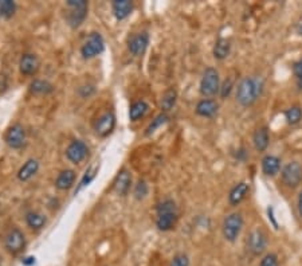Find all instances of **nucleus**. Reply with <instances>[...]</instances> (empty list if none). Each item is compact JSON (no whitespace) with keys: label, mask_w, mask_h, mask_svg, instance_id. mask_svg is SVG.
Here are the masks:
<instances>
[{"label":"nucleus","mask_w":302,"mask_h":266,"mask_svg":"<svg viewBox=\"0 0 302 266\" xmlns=\"http://www.w3.org/2000/svg\"><path fill=\"white\" fill-rule=\"evenodd\" d=\"M263 82L260 78L246 77L240 81L236 88V101L242 106H250L258 100L262 93Z\"/></svg>","instance_id":"nucleus-1"},{"label":"nucleus","mask_w":302,"mask_h":266,"mask_svg":"<svg viewBox=\"0 0 302 266\" xmlns=\"http://www.w3.org/2000/svg\"><path fill=\"white\" fill-rule=\"evenodd\" d=\"M177 220L176 204L171 199H165L157 206V228L161 231H169L172 230Z\"/></svg>","instance_id":"nucleus-2"},{"label":"nucleus","mask_w":302,"mask_h":266,"mask_svg":"<svg viewBox=\"0 0 302 266\" xmlns=\"http://www.w3.org/2000/svg\"><path fill=\"white\" fill-rule=\"evenodd\" d=\"M66 7L69 10V13H67L69 26L73 29L80 27L88 15V2L86 0H67Z\"/></svg>","instance_id":"nucleus-3"},{"label":"nucleus","mask_w":302,"mask_h":266,"mask_svg":"<svg viewBox=\"0 0 302 266\" xmlns=\"http://www.w3.org/2000/svg\"><path fill=\"white\" fill-rule=\"evenodd\" d=\"M220 89V81H219V73L216 69L207 68L203 73L200 81V93L204 97H212L218 93Z\"/></svg>","instance_id":"nucleus-4"},{"label":"nucleus","mask_w":302,"mask_h":266,"mask_svg":"<svg viewBox=\"0 0 302 266\" xmlns=\"http://www.w3.org/2000/svg\"><path fill=\"white\" fill-rule=\"evenodd\" d=\"M242 226H243V218L239 212H232L230 215H227L223 220L222 226L224 239L228 242H234L240 234Z\"/></svg>","instance_id":"nucleus-5"},{"label":"nucleus","mask_w":302,"mask_h":266,"mask_svg":"<svg viewBox=\"0 0 302 266\" xmlns=\"http://www.w3.org/2000/svg\"><path fill=\"white\" fill-rule=\"evenodd\" d=\"M105 49V41L100 33H92L81 47V55L85 59H92L100 55Z\"/></svg>","instance_id":"nucleus-6"},{"label":"nucleus","mask_w":302,"mask_h":266,"mask_svg":"<svg viewBox=\"0 0 302 266\" xmlns=\"http://www.w3.org/2000/svg\"><path fill=\"white\" fill-rule=\"evenodd\" d=\"M5 246L11 254H19L26 247V236L19 228H11L5 236Z\"/></svg>","instance_id":"nucleus-7"},{"label":"nucleus","mask_w":302,"mask_h":266,"mask_svg":"<svg viewBox=\"0 0 302 266\" xmlns=\"http://www.w3.org/2000/svg\"><path fill=\"white\" fill-rule=\"evenodd\" d=\"M282 180L287 187H297L302 180V167L297 161H291L283 167L281 172Z\"/></svg>","instance_id":"nucleus-8"},{"label":"nucleus","mask_w":302,"mask_h":266,"mask_svg":"<svg viewBox=\"0 0 302 266\" xmlns=\"http://www.w3.org/2000/svg\"><path fill=\"white\" fill-rule=\"evenodd\" d=\"M114 127H116V116H114L113 112L102 113L94 121V124H93V129L101 137H105V136L110 135L113 132Z\"/></svg>","instance_id":"nucleus-9"},{"label":"nucleus","mask_w":302,"mask_h":266,"mask_svg":"<svg viewBox=\"0 0 302 266\" xmlns=\"http://www.w3.org/2000/svg\"><path fill=\"white\" fill-rule=\"evenodd\" d=\"M89 153L88 145L81 141V140H74L69 144L66 148V157L72 161L73 164H80L86 159Z\"/></svg>","instance_id":"nucleus-10"},{"label":"nucleus","mask_w":302,"mask_h":266,"mask_svg":"<svg viewBox=\"0 0 302 266\" xmlns=\"http://www.w3.org/2000/svg\"><path fill=\"white\" fill-rule=\"evenodd\" d=\"M6 143L13 149H19L26 143V131L21 124H14L6 133Z\"/></svg>","instance_id":"nucleus-11"},{"label":"nucleus","mask_w":302,"mask_h":266,"mask_svg":"<svg viewBox=\"0 0 302 266\" xmlns=\"http://www.w3.org/2000/svg\"><path fill=\"white\" fill-rule=\"evenodd\" d=\"M148 45H149V35L147 33H139L129 39L128 49L134 57H141L147 51Z\"/></svg>","instance_id":"nucleus-12"},{"label":"nucleus","mask_w":302,"mask_h":266,"mask_svg":"<svg viewBox=\"0 0 302 266\" xmlns=\"http://www.w3.org/2000/svg\"><path fill=\"white\" fill-rule=\"evenodd\" d=\"M266 245H267V241H266V235L263 234V231L254 230V231L250 232L247 247L254 255H259V254L263 253L264 249H266Z\"/></svg>","instance_id":"nucleus-13"},{"label":"nucleus","mask_w":302,"mask_h":266,"mask_svg":"<svg viewBox=\"0 0 302 266\" xmlns=\"http://www.w3.org/2000/svg\"><path fill=\"white\" fill-rule=\"evenodd\" d=\"M41 66L38 57L35 54H23L19 61V70L23 76H34L37 74Z\"/></svg>","instance_id":"nucleus-14"},{"label":"nucleus","mask_w":302,"mask_h":266,"mask_svg":"<svg viewBox=\"0 0 302 266\" xmlns=\"http://www.w3.org/2000/svg\"><path fill=\"white\" fill-rule=\"evenodd\" d=\"M130 184H132V176H130L129 171L128 169H121L118 172L116 180H114V191L118 195L125 196L128 194V191H129Z\"/></svg>","instance_id":"nucleus-15"},{"label":"nucleus","mask_w":302,"mask_h":266,"mask_svg":"<svg viewBox=\"0 0 302 266\" xmlns=\"http://www.w3.org/2000/svg\"><path fill=\"white\" fill-rule=\"evenodd\" d=\"M112 11L117 21H124L133 11V3L129 0H114L112 3Z\"/></svg>","instance_id":"nucleus-16"},{"label":"nucleus","mask_w":302,"mask_h":266,"mask_svg":"<svg viewBox=\"0 0 302 266\" xmlns=\"http://www.w3.org/2000/svg\"><path fill=\"white\" fill-rule=\"evenodd\" d=\"M218 108L219 106L215 100L204 98V100L197 102L195 112H196L197 116H200V117H214L215 114L218 113Z\"/></svg>","instance_id":"nucleus-17"},{"label":"nucleus","mask_w":302,"mask_h":266,"mask_svg":"<svg viewBox=\"0 0 302 266\" xmlns=\"http://www.w3.org/2000/svg\"><path fill=\"white\" fill-rule=\"evenodd\" d=\"M76 182V172L73 169H65L55 179V187L61 191L70 190Z\"/></svg>","instance_id":"nucleus-18"},{"label":"nucleus","mask_w":302,"mask_h":266,"mask_svg":"<svg viewBox=\"0 0 302 266\" xmlns=\"http://www.w3.org/2000/svg\"><path fill=\"white\" fill-rule=\"evenodd\" d=\"M39 171V163L38 160H35V159H30L25 163V164L22 165L21 169H19V172H18V179L21 180V182H27L30 180L31 177L35 176Z\"/></svg>","instance_id":"nucleus-19"},{"label":"nucleus","mask_w":302,"mask_h":266,"mask_svg":"<svg viewBox=\"0 0 302 266\" xmlns=\"http://www.w3.org/2000/svg\"><path fill=\"white\" fill-rule=\"evenodd\" d=\"M281 169V160L274 155H267L262 159V171L267 176L277 175Z\"/></svg>","instance_id":"nucleus-20"},{"label":"nucleus","mask_w":302,"mask_h":266,"mask_svg":"<svg viewBox=\"0 0 302 266\" xmlns=\"http://www.w3.org/2000/svg\"><path fill=\"white\" fill-rule=\"evenodd\" d=\"M248 192V184L244 182L238 183L236 186L230 191V195H228V202H230L231 206H238L242 200L244 199V196L247 195Z\"/></svg>","instance_id":"nucleus-21"},{"label":"nucleus","mask_w":302,"mask_h":266,"mask_svg":"<svg viewBox=\"0 0 302 266\" xmlns=\"http://www.w3.org/2000/svg\"><path fill=\"white\" fill-rule=\"evenodd\" d=\"M268 141H270V136L266 127H262L256 129L254 136H252V143L258 152H263L264 149L268 147Z\"/></svg>","instance_id":"nucleus-22"},{"label":"nucleus","mask_w":302,"mask_h":266,"mask_svg":"<svg viewBox=\"0 0 302 266\" xmlns=\"http://www.w3.org/2000/svg\"><path fill=\"white\" fill-rule=\"evenodd\" d=\"M25 219L31 230H41L46 224V216L38 211H29L26 214Z\"/></svg>","instance_id":"nucleus-23"},{"label":"nucleus","mask_w":302,"mask_h":266,"mask_svg":"<svg viewBox=\"0 0 302 266\" xmlns=\"http://www.w3.org/2000/svg\"><path fill=\"white\" fill-rule=\"evenodd\" d=\"M148 110H149V105L144 100H140V101L132 104L129 109L130 121H139L140 118H143L147 114Z\"/></svg>","instance_id":"nucleus-24"},{"label":"nucleus","mask_w":302,"mask_h":266,"mask_svg":"<svg viewBox=\"0 0 302 266\" xmlns=\"http://www.w3.org/2000/svg\"><path fill=\"white\" fill-rule=\"evenodd\" d=\"M230 50H231L230 41H227V39L224 38H220L216 41V43H215L212 53H214L215 58L219 59V61H223V59H226L227 57H228Z\"/></svg>","instance_id":"nucleus-25"},{"label":"nucleus","mask_w":302,"mask_h":266,"mask_svg":"<svg viewBox=\"0 0 302 266\" xmlns=\"http://www.w3.org/2000/svg\"><path fill=\"white\" fill-rule=\"evenodd\" d=\"M177 100V93L175 89H168L164 92V94L161 96V100H160V106H161V109L163 112H169V110L172 109L175 104H176Z\"/></svg>","instance_id":"nucleus-26"},{"label":"nucleus","mask_w":302,"mask_h":266,"mask_svg":"<svg viewBox=\"0 0 302 266\" xmlns=\"http://www.w3.org/2000/svg\"><path fill=\"white\" fill-rule=\"evenodd\" d=\"M30 92L34 94H50L54 92V86L49 81L34 80L30 84Z\"/></svg>","instance_id":"nucleus-27"},{"label":"nucleus","mask_w":302,"mask_h":266,"mask_svg":"<svg viewBox=\"0 0 302 266\" xmlns=\"http://www.w3.org/2000/svg\"><path fill=\"white\" fill-rule=\"evenodd\" d=\"M17 13V5L13 0H0V18L10 19Z\"/></svg>","instance_id":"nucleus-28"},{"label":"nucleus","mask_w":302,"mask_h":266,"mask_svg":"<svg viewBox=\"0 0 302 266\" xmlns=\"http://www.w3.org/2000/svg\"><path fill=\"white\" fill-rule=\"evenodd\" d=\"M285 118L290 125H297L302 120V109L299 106H291L285 112Z\"/></svg>","instance_id":"nucleus-29"},{"label":"nucleus","mask_w":302,"mask_h":266,"mask_svg":"<svg viewBox=\"0 0 302 266\" xmlns=\"http://www.w3.org/2000/svg\"><path fill=\"white\" fill-rule=\"evenodd\" d=\"M168 121V116L165 113H160L159 116H156L155 120L152 121L151 125L148 127L147 129V135H151V133H153V132L157 129V128H160L161 125H164V124Z\"/></svg>","instance_id":"nucleus-30"},{"label":"nucleus","mask_w":302,"mask_h":266,"mask_svg":"<svg viewBox=\"0 0 302 266\" xmlns=\"http://www.w3.org/2000/svg\"><path fill=\"white\" fill-rule=\"evenodd\" d=\"M148 194V184L144 180H139V183L134 187V196L137 199L145 198Z\"/></svg>","instance_id":"nucleus-31"},{"label":"nucleus","mask_w":302,"mask_h":266,"mask_svg":"<svg viewBox=\"0 0 302 266\" xmlns=\"http://www.w3.org/2000/svg\"><path fill=\"white\" fill-rule=\"evenodd\" d=\"M169 266H189V258L185 254H176Z\"/></svg>","instance_id":"nucleus-32"},{"label":"nucleus","mask_w":302,"mask_h":266,"mask_svg":"<svg viewBox=\"0 0 302 266\" xmlns=\"http://www.w3.org/2000/svg\"><path fill=\"white\" fill-rule=\"evenodd\" d=\"M259 266H279V262H278L277 255L273 253L266 254V255L262 258V261H260Z\"/></svg>","instance_id":"nucleus-33"},{"label":"nucleus","mask_w":302,"mask_h":266,"mask_svg":"<svg viewBox=\"0 0 302 266\" xmlns=\"http://www.w3.org/2000/svg\"><path fill=\"white\" fill-rule=\"evenodd\" d=\"M293 72H294V76H295V78H297V85L302 89V58L299 59L298 62L294 64Z\"/></svg>","instance_id":"nucleus-34"},{"label":"nucleus","mask_w":302,"mask_h":266,"mask_svg":"<svg viewBox=\"0 0 302 266\" xmlns=\"http://www.w3.org/2000/svg\"><path fill=\"white\" fill-rule=\"evenodd\" d=\"M96 171L97 169H94V171H93V169H88V171H86V173H85L84 177H82V180H81L80 188H78V190H81L82 187L88 186L89 183L92 182L93 179H94V176H96Z\"/></svg>","instance_id":"nucleus-35"},{"label":"nucleus","mask_w":302,"mask_h":266,"mask_svg":"<svg viewBox=\"0 0 302 266\" xmlns=\"http://www.w3.org/2000/svg\"><path fill=\"white\" fill-rule=\"evenodd\" d=\"M231 89H232V81H226L224 84L222 85V88L219 89V92H220V97L226 98L228 94H230Z\"/></svg>","instance_id":"nucleus-36"},{"label":"nucleus","mask_w":302,"mask_h":266,"mask_svg":"<svg viewBox=\"0 0 302 266\" xmlns=\"http://www.w3.org/2000/svg\"><path fill=\"white\" fill-rule=\"evenodd\" d=\"M267 215H268V220H271V223L275 228H278V223L277 220H275V216H274V208L271 206L267 208Z\"/></svg>","instance_id":"nucleus-37"},{"label":"nucleus","mask_w":302,"mask_h":266,"mask_svg":"<svg viewBox=\"0 0 302 266\" xmlns=\"http://www.w3.org/2000/svg\"><path fill=\"white\" fill-rule=\"evenodd\" d=\"M23 265H26V266H31V265H34V263H35V258L34 257H27V258H25V259H23Z\"/></svg>","instance_id":"nucleus-38"},{"label":"nucleus","mask_w":302,"mask_h":266,"mask_svg":"<svg viewBox=\"0 0 302 266\" xmlns=\"http://www.w3.org/2000/svg\"><path fill=\"white\" fill-rule=\"evenodd\" d=\"M298 211H299V215L302 216V191L299 192V196H298Z\"/></svg>","instance_id":"nucleus-39"}]
</instances>
